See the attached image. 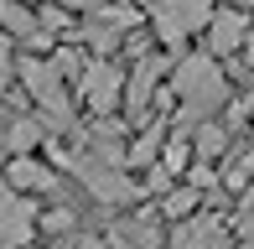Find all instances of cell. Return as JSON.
<instances>
[{
  "label": "cell",
  "instance_id": "10",
  "mask_svg": "<svg viewBox=\"0 0 254 249\" xmlns=\"http://www.w3.org/2000/svg\"><path fill=\"white\" fill-rule=\"evenodd\" d=\"M114 239H120V244H140V249H156V229H151V223H120V229H114Z\"/></svg>",
  "mask_w": 254,
  "mask_h": 249
},
{
  "label": "cell",
  "instance_id": "6",
  "mask_svg": "<svg viewBox=\"0 0 254 249\" xmlns=\"http://www.w3.org/2000/svg\"><path fill=\"white\" fill-rule=\"evenodd\" d=\"M31 223H37V213H31V202L10 192V197L0 202V249H21V244L31 239Z\"/></svg>",
  "mask_w": 254,
  "mask_h": 249
},
{
  "label": "cell",
  "instance_id": "15",
  "mask_svg": "<svg viewBox=\"0 0 254 249\" xmlns=\"http://www.w3.org/2000/svg\"><path fill=\"white\" fill-rule=\"evenodd\" d=\"M78 249H109V244H104V239H83V244H78Z\"/></svg>",
  "mask_w": 254,
  "mask_h": 249
},
{
  "label": "cell",
  "instance_id": "12",
  "mask_svg": "<svg viewBox=\"0 0 254 249\" xmlns=\"http://www.w3.org/2000/svg\"><path fill=\"white\" fill-rule=\"evenodd\" d=\"M192 208H197V192H192V187H182V192H171V197L161 202V213H166V218H187Z\"/></svg>",
  "mask_w": 254,
  "mask_h": 249
},
{
  "label": "cell",
  "instance_id": "14",
  "mask_svg": "<svg viewBox=\"0 0 254 249\" xmlns=\"http://www.w3.org/2000/svg\"><path fill=\"white\" fill-rule=\"evenodd\" d=\"M10 73V47H5V37H0V78Z\"/></svg>",
  "mask_w": 254,
  "mask_h": 249
},
{
  "label": "cell",
  "instance_id": "8",
  "mask_svg": "<svg viewBox=\"0 0 254 249\" xmlns=\"http://www.w3.org/2000/svg\"><path fill=\"white\" fill-rule=\"evenodd\" d=\"M161 58H145L140 67H135V78H130V109H145V99L156 94V78H161Z\"/></svg>",
  "mask_w": 254,
  "mask_h": 249
},
{
  "label": "cell",
  "instance_id": "9",
  "mask_svg": "<svg viewBox=\"0 0 254 249\" xmlns=\"http://www.w3.org/2000/svg\"><path fill=\"white\" fill-rule=\"evenodd\" d=\"M37 140H42V120H16V124L5 130V145H10L16 156H26Z\"/></svg>",
  "mask_w": 254,
  "mask_h": 249
},
{
  "label": "cell",
  "instance_id": "2",
  "mask_svg": "<svg viewBox=\"0 0 254 249\" xmlns=\"http://www.w3.org/2000/svg\"><path fill=\"white\" fill-rule=\"evenodd\" d=\"M213 16H218L213 0H156V5H151V21H156L161 42H166L171 52L187 42V31H207Z\"/></svg>",
  "mask_w": 254,
  "mask_h": 249
},
{
  "label": "cell",
  "instance_id": "13",
  "mask_svg": "<svg viewBox=\"0 0 254 249\" xmlns=\"http://www.w3.org/2000/svg\"><path fill=\"white\" fill-rule=\"evenodd\" d=\"M239 177H244V182H249V177H254V145H249L244 156H239Z\"/></svg>",
  "mask_w": 254,
  "mask_h": 249
},
{
  "label": "cell",
  "instance_id": "3",
  "mask_svg": "<svg viewBox=\"0 0 254 249\" xmlns=\"http://www.w3.org/2000/svg\"><path fill=\"white\" fill-rule=\"evenodd\" d=\"M21 83H26V94L37 99L42 109L57 120V124H67V94H63V73H57L52 62H37V58H26L21 62Z\"/></svg>",
  "mask_w": 254,
  "mask_h": 249
},
{
  "label": "cell",
  "instance_id": "1",
  "mask_svg": "<svg viewBox=\"0 0 254 249\" xmlns=\"http://www.w3.org/2000/svg\"><path fill=\"white\" fill-rule=\"evenodd\" d=\"M171 94L182 99V120H207L218 104L228 99V83H223V67L213 58H182L177 62V83H171Z\"/></svg>",
  "mask_w": 254,
  "mask_h": 249
},
{
  "label": "cell",
  "instance_id": "5",
  "mask_svg": "<svg viewBox=\"0 0 254 249\" xmlns=\"http://www.w3.org/2000/svg\"><path fill=\"white\" fill-rule=\"evenodd\" d=\"M244 42H249L244 10H218L213 26H207V58H228V52H239Z\"/></svg>",
  "mask_w": 254,
  "mask_h": 249
},
{
  "label": "cell",
  "instance_id": "11",
  "mask_svg": "<svg viewBox=\"0 0 254 249\" xmlns=\"http://www.w3.org/2000/svg\"><path fill=\"white\" fill-rule=\"evenodd\" d=\"M223 145H228L223 124H202V130H197V156H223Z\"/></svg>",
  "mask_w": 254,
  "mask_h": 249
},
{
  "label": "cell",
  "instance_id": "16",
  "mask_svg": "<svg viewBox=\"0 0 254 249\" xmlns=\"http://www.w3.org/2000/svg\"><path fill=\"white\" fill-rule=\"evenodd\" d=\"M239 5H254V0H239Z\"/></svg>",
  "mask_w": 254,
  "mask_h": 249
},
{
  "label": "cell",
  "instance_id": "7",
  "mask_svg": "<svg viewBox=\"0 0 254 249\" xmlns=\"http://www.w3.org/2000/svg\"><path fill=\"white\" fill-rule=\"evenodd\" d=\"M52 182H57V177H52L42 161H31V156H10V166H5V187H16V192H47Z\"/></svg>",
  "mask_w": 254,
  "mask_h": 249
},
{
  "label": "cell",
  "instance_id": "4",
  "mask_svg": "<svg viewBox=\"0 0 254 249\" xmlns=\"http://www.w3.org/2000/svg\"><path fill=\"white\" fill-rule=\"evenodd\" d=\"M125 94H130V88H125V73L114 62H88L83 67V104L94 109V115H109Z\"/></svg>",
  "mask_w": 254,
  "mask_h": 249
}]
</instances>
